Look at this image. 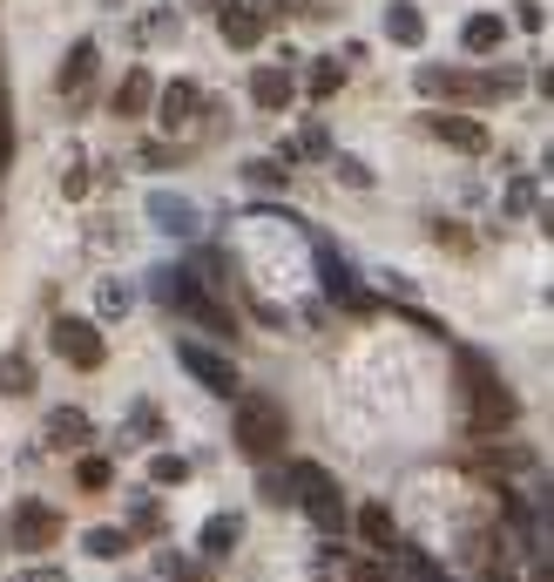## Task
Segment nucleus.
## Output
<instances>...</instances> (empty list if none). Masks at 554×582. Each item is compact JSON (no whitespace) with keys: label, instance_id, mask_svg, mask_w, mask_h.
Segmentation results:
<instances>
[{"label":"nucleus","instance_id":"f257e3e1","mask_svg":"<svg viewBox=\"0 0 554 582\" xmlns=\"http://www.w3.org/2000/svg\"><path fill=\"white\" fill-rule=\"evenodd\" d=\"M460 379H466V420L481 426V434H494V426H507L513 413H521V400H513V386L481 360V353H460Z\"/></svg>","mask_w":554,"mask_h":582},{"label":"nucleus","instance_id":"f03ea898","mask_svg":"<svg viewBox=\"0 0 554 582\" xmlns=\"http://www.w3.org/2000/svg\"><path fill=\"white\" fill-rule=\"evenodd\" d=\"M291 501L304 509V522L319 528V535H345V528H351L345 494H338V481L319 468V460H298V468H291Z\"/></svg>","mask_w":554,"mask_h":582},{"label":"nucleus","instance_id":"7ed1b4c3","mask_svg":"<svg viewBox=\"0 0 554 582\" xmlns=\"http://www.w3.org/2000/svg\"><path fill=\"white\" fill-rule=\"evenodd\" d=\"M285 441H291L285 407H277L270 393H236V447H244L251 460H270V454H285Z\"/></svg>","mask_w":554,"mask_h":582},{"label":"nucleus","instance_id":"20e7f679","mask_svg":"<svg viewBox=\"0 0 554 582\" xmlns=\"http://www.w3.org/2000/svg\"><path fill=\"white\" fill-rule=\"evenodd\" d=\"M176 366H183L196 386H210L217 400H236V393H244V379H236V366H230L223 353H210V345H176Z\"/></svg>","mask_w":554,"mask_h":582},{"label":"nucleus","instance_id":"39448f33","mask_svg":"<svg viewBox=\"0 0 554 582\" xmlns=\"http://www.w3.org/2000/svg\"><path fill=\"white\" fill-rule=\"evenodd\" d=\"M55 353L68 360V366H82V373H95L102 360H108V345H102V326L95 319H55Z\"/></svg>","mask_w":554,"mask_h":582},{"label":"nucleus","instance_id":"423d86ee","mask_svg":"<svg viewBox=\"0 0 554 582\" xmlns=\"http://www.w3.org/2000/svg\"><path fill=\"white\" fill-rule=\"evenodd\" d=\"M419 129H432V136H440L447 149H460V157H487V123H473V115H460V109H447V115H426V123Z\"/></svg>","mask_w":554,"mask_h":582},{"label":"nucleus","instance_id":"0eeeda50","mask_svg":"<svg viewBox=\"0 0 554 582\" xmlns=\"http://www.w3.org/2000/svg\"><path fill=\"white\" fill-rule=\"evenodd\" d=\"M163 285H170V305H176L183 319H196V326H210L217 339H230V332H236V319L223 312L217 298H204V285H183V278H163Z\"/></svg>","mask_w":554,"mask_h":582},{"label":"nucleus","instance_id":"6e6552de","mask_svg":"<svg viewBox=\"0 0 554 582\" xmlns=\"http://www.w3.org/2000/svg\"><path fill=\"white\" fill-rule=\"evenodd\" d=\"M217 34L230 48H257L264 42V14L251 8V0H217Z\"/></svg>","mask_w":554,"mask_h":582},{"label":"nucleus","instance_id":"1a4fd4ad","mask_svg":"<svg viewBox=\"0 0 554 582\" xmlns=\"http://www.w3.org/2000/svg\"><path fill=\"white\" fill-rule=\"evenodd\" d=\"M55 535H61V515L48 509V501H21L14 509V541L21 549H48Z\"/></svg>","mask_w":554,"mask_h":582},{"label":"nucleus","instance_id":"9d476101","mask_svg":"<svg viewBox=\"0 0 554 582\" xmlns=\"http://www.w3.org/2000/svg\"><path fill=\"white\" fill-rule=\"evenodd\" d=\"M196 109H204V95H196V82H170L163 95H155V123H163L170 136H183V123H189Z\"/></svg>","mask_w":554,"mask_h":582},{"label":"nucleus","instance_id":"9b49d317","mask_svg":"<svg viewBox=\"0 0 554 582\" xmlns=\"http://www.w3.org/2000/svg\"><path fill=\"white\" fill-rule=\"evenodd\" d=\"M95 61H102V55H95V42H74V48L61 55L55 89H61V95H89V82H95Z\"/></svg>","mask_w":554,"mask_h":582},{"label":"nucleus","instance_id":"f8f14e48","mask_svg":"<svg viewBox=\"0 0 554 582\" xmlns=\"http://www.w3.org/2000/svg\"><path fill=\"white\" fill-rule=\"evenodd\" d=\"M291 95H298V82H291L285 68H257V75H251V102H257L264 115H285Z\"/></svg>","mask_w":554,"mask_h":582},{"label":"nucleus","instance_id":"ddd939ff","mask_svg":"<svg viewBox=\"0 0 554 582\" xmlns=\"http://www.w3.org/2000/svg\"><path fill=\"white\" fill-rule=\"evenodd\" d=\"M48 441L68 447V454H82V447L95 441V420H89V413H74V407H55V413H48Z\"/></svg>","mask_w":554,"mask_h":582},{"label":"nucleus","instance_id":"4468645a","mask_svg":"<svg viewBox=\"0 0 554 582\" xmlns=\"http://www.w3.org/2000/svg\"><path fill=\"white\" fill-rule=\"evenodd\" d=\"M149 102H155V75H149V68H129V82L108 95V109L123 115V123H136V115H142Z\"/></svg>","mask_w":554,"mask_h":582},{"label":"nucleus","instance_id":"2eb2a0df","mask_svg":"<svg viewBox=\"0 0 554 582\" xmlns=\"http://www.w3.org/2000/svg\"><path fill=\"white\" fill-rule=\"evenodd\" d=\"M385 42H400V48L426 42V14L413 8V0H392V8H385Z\"/></svg>","mask_w":554,"mask_h":582},{"label":"nucleus","instance_id":"dca6fc26","mask_svg":"<svg viewBox=\"0 0 554 582\" xmlns=\"http://www.w3.org/2000/svg\"><path fill=\"white\" fill-rule=\"evenodd\" d=\"M359 528H366L372 549H385V556L406 549V541H400V522H392V509H379V501H366V509H359Z\"/></svg>","mask_w":554,"mask_h":582},{"label":"nucleus","instance_id":"f3484780","mask_svg":"<svg viewBox=\"0 0 554 582\" xmlns=\"http://www.w3.org/2000/svg\"><path fill=\"white\" fill-rule=\"evenodd\" d=\"M236 541H244V515H210L204 535H196V549H204V556H230Z\"/></svg>","mask_w":554,"mask_h":582},{"label":"nucleus","instance_id":"a211bd4d","mask_svg":"<svg viewBox=\"0 0 554 582\" xmlns=\"http://www.w3.org/2000/svg\"><path fill=\"white\" fill-rule=\"evenodd\" d=\"M460 42H466V55H494V48L507 42V21H500V14H473V21L460 27Z\"/></svg>","mask_w":554,"mask_h":582},{"label":"nucleus","instance_id":"6ab92c4d","mask_svg":"<svg viewBox=\"0 0 554 582\" xmlns=\"http://www.w3.org/2000/svg\"><path fill=\"white\" fill-rule=\"evenodd\" d=\"M319 264H325V285H332V298H338V305H372V298L359 292V278L345 271V258H338L332 244H325V258H319Z\"/></svg>","mask_w":554,"mask_h":582},{"label":"nucleus","instance_id":"aec40b11","mask_svg":"<svg viewBox=\"0 0 554 582\" xmlns=\"http://www.w3.org/2000/svg\"><path fill=\"white\" fill-rule=\"evenodd\" d=\"M149 210H155V224H170L176 238H196V230H204V217H196L183 197H149Z\"/></svg>","mask_w":554,"mask_h":582},{"label":"nucleus","instance_id":"412c9836","mask_svg":"<svg viewBox=\"0 0 554 582\" xmlns=\"http://www.w3.org/2000/svg\"><path fill=\"white\" fill-rule=\"evenodd\" d=\"M285 157H291V163H311V157H332V136H325L319 123H298V136L285 142Z\"/></svg>","mask_w":554,"mask_h":582},{"label":"nucleus","instance_id":"4be33fe9","mask_svg":"<svg viewBox=\"0 0 554 582\" xmlns=\"http://www.w3.org/2000/svg\"><path fill=\"white\" fill-rule=\"evenodd\" d=\"M304 89L311 95H338L345 89V55H319V61H311V75H304Z\"/></svg>","mask_w":554,"mask_h":582},{"label":"nucleus","instance_id":"5701e85b","mask_svg":"<svg viewBox=\"0 0 554 582\" xmlns=\"http://www.w3.org/2000/svg\"><path fill=\"white\" fill-rule=\"evenodd\" d=\"M82 549L102 556V562H115V556H129V535H123V528H89V535H82Z\"/></svg>","mask_w":554,"mask_h":582},{"label":"nucleus","instance_id":"b1692460","mask_svg":"<svg viewBox=\"0 0 554 582\" xmlns=\"http://www.w3.org/2000/svg\"><path fill=\"white\" fill-rule=\"evenodd\" d=\"M0 393H14V400H21V393H34V366H27L21 353L0 360Z\"/></svg>","mask_w":554,"mask_h":582},{"label":"nucleus","instance_id":"393cba45","mask_svg":"<svg viewBox=\"0 0 554 582\" xmlns=\"http://www.w3.org/2000/svg\"><path fill=\"white\" fill-rule=\"evenodd\" d=\"M149 481H155V488L189 481V460H183V454H155V460H149Z\"/></svg>","mask_w":554,"mask_h":582},{"label":"nucleus","instance_id":"a878e982","mask_svg":"<svg viewBox=\"0 0 554 582\" xmlns=\"http://www.w3.org/2000/svg\"><path fill=\"white\" fill-rule=\"evenodd\" d=\"M244 183H257V190H285L291 170H285V163H244Z\"/></svg>","mask_w":554,"mask_h":582},{"label":"nucleus","instance_id":"bb28decb","mask_svg":"<svg viewBox=\"0 0 554 582\" xmlns=\"http://www.w3.org/2000/svg\"><path fill=\"white\" fill-rule=\"evenodd\" d=\"M74 488H89V494H95V488H108V460H102V454L74 460Z\"/></svg>","mask_w":554,"mask_h":582},{"label":"nucleus","instance_id":"cd10ccee","mask_svg":"<svg viewBox=\"0 0 554 582\" xmlns=\"http://www.w3.org/2000/svg\"><path fill=\"white\" fill-rule=\"evenodd\" d=\"M14 157V115H8V82H0V170Z\"/></svg>","mask_w":554,"mask_h":582},{"label":"nucleus","instance_id":"c85d7f7f","mask_svg":"<svg viewBox=\"0 0 554 582\" xmlns=\"http://www.w3.org/2000/svg\"><path fill=\"white\" fill-rule=\"evenodd\" d=\"M61 197H74V204L89 197V163H68V170H61Z\"/></svg>","mask_w":554,"mask_h":582},{"label":"nucleus","instance_id":"c756f323","mask_svg":"<svg viewBox=\"0 0 554 582\" xmlns=\"http://www.w3.org/2000/svg\"><path fill=\"white\" fill-rule=\"evenodd\" d=\"M136 535H163V509H155L149 494L136 501Z\"/></svg>","mask_w":554,"mask_h":582},{"label":"nucleus","instance_id":"7c9ffc66","mask_svg":"<svg viewBox=\"0 0 554 582\" xmlns=\"http://www.w3.org/2000/svg\"><path fill=\"white\" fill-rule=\"evenodd\" d=\"M338 183H351V190H366V183H372V170H366L359 157H338Z\"/></svg>","mask_w":554,"mask_h":582},{"label":"nucleus","instance_id":"2f4dec72","mask_svg":"<svg viewBox=\"0 0 554 582\" xmlns=\"http://www.w3.org/2000/svg\"><path fill=\"white\" fill-rule=\"evenodd\" d=\"M136 434H142V441L155 434V413H149V407H142V413H129V426H123V441H136Z\"/></svg>","mask_w":554,"mask_h":582},{"label":"nucleus","instance_id":"473e14b6","mask_svg":"<svg viewBox=\"0 0 554 582\" xmlns=\"http://www.w3.org/2000/svg\"><path fill=\"white\" fill-rule=\"evenodd\" d=\"M102 312H108V319L129 312V292H123V285H102Z\"/></svg>","mask_w":554,"mask_h":582},{"label":"nucleus","instance_id":"72a5a7b5","mask_svg":"<svg viewBox=\"0 0 554 582\" xmlns=\"http://www.w3.org/2000/svg\"><path fill=\"white\" fill-rule=\"evenodd\" d=\"M521 27H528V34H541V27H547V14H541V0H521Z\"/></svg>","mask_w":554,"mask_h":582},{"label":"nucleus","instance_id":"f704fd0d","mask_svg":"<svg viewBox=\"0 0 554 582\" xmlns=\"http://www.w3.org/2000/svg\"><path fill=\"white\" fill-rule=\"evenodd\" d=\"M351 582H392V569H379V562H351Z\"/></svg>","mask_w":554,"mask_h":582},{"label":"nucleus","instance_id":"c9c22d12","mask_svg":"<svg viewBox=\"0 0 554 582\" xmlns=\"http://www.w3.org/2000/svg\"><path fill=\"white\" fill-rule=\"evenodd\" d=\"M21 582H68L61 569H21Z\"/></svg>","mask_w":554,"mask_h":582},{"label":"nucleus","instance_id":"e433bc0d","mask_svg":"<svg viewBox=\"0 0 554 582\" xmlns=\"http://www.w3.org/2000/svg\"><path fill=\"white\" fill-rule=\"evenodd\" d=\"M189 8H217V0H189Z\"/></svg>","mask_w":554,"mask_h":582}]
</instances>
